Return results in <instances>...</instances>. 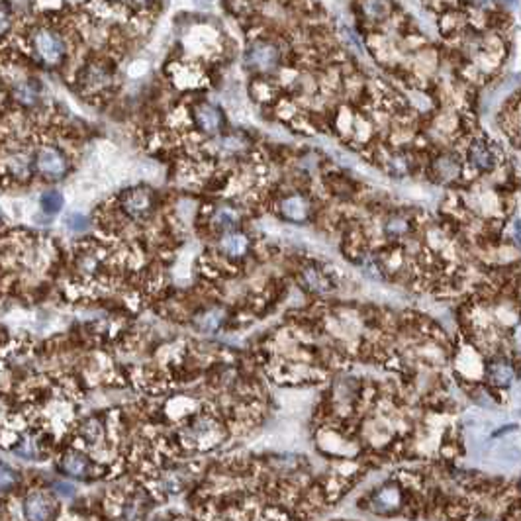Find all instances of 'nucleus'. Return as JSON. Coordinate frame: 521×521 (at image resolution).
Instances as JSON below:
<instances>
[{
  "mask_svg": "<svg viewBox=\"0 0 521 521\" xmlns=\"http://www.w3.org/2000/svg\"><path fill=\"white\" fill-rule=\"evenodd\" d=\"M196 124L204 134H218L223 126V116L221 112L212 104H202L196 108Z\"/></svg>",
  "mask_w": 521,
  "mask_h": 521,
  "instance_id": "nucleus-5",
  "label": "nucleus"
},
{
  "mask_svg": "<svg viewBox=\"0 0 521 521\" xmlns=\"http://www.w3.org/2000/svg\"><path fill=\"white\" fill-rule=\"evenodd\" d=\"M372 504L377 512H388V510H398L400 505V490L396 486H384L372 496Z\"/></svg>",
  "mask_w": 521,
  "mask_h": 521,
  "instance_id": "nucleus-8",
  "label": "nucleus"
},
{
  "mask_svg": "<svg viewBox=\"0 0 521 521\" xmlns=\"http://www.w3.org/2000/svg\"><path fill=\"white\" fill-rule=\"evenodd\" d=\"M364 9H367V12L371 16L382 18L388 12V9H390V2L388 0H367Z\"/></svg>",
  "mask_w": 521,
  "mask_h": 521,
  "instance_id": "nucleus-19",
  "label": "nucleus"
},
{
  "mask_svg": "<svg viewBox=\"0 0 521 521\" xmlns=\"http://www.w3.org/2000/svg\"><path fill=\"white\" fill-rule=\"evenodd\" d=\"M63 466L65 470L73 476H85L88 470V458L79 455V453H69L63 458Z\"/></svg>",
  "mask_w": 521,
  "mask_h": 521,
  "instance_id": "nucleus-13",
  "label": "nucleus"
},
{
  "mask_svg": "<svg viewBox=\"0 0 521 521\" xmlns=\"http://www.w3.org/2000/svg\"><path fill=\"white\" fill-rule=\"evenodd\" d=\"M277 49L270 48V46H257V48L251 49V53H249V63H253L255 67H260V69H265V67H270V65L277 63Z\"/></svg>",
  "mask_w": 521,
  "mask_h": 521,
  "instance_id": "nucleus-12",
  "label": "nucleus"
},
{
  "mask_svg": "<svg viewBox=\"0 0 521 521\" xmlns=\"http://www.w3.org/2000/svg\"><path fill=\"white\" fill-rule=\"evenodd\" d=\"M135 2H145V0H135Z\"/></svg>",
  "mask_w": 521,
  "mask_h": 521,
  "instance_id": "nucleus-24",
  "label": "nucleus"
},
{
  "mask_svg": "<svg viewBox=\"0 0 521 521\" xmlns=\"http://www.w3.org/2000/svg\"><path fill=\"white\" fill-rule=\"evenodd\" d=\"M41 208H43L48 214H57L61 208H63V196H61L59 192H56V190L46 192V194L41 196Z\"/></svg>",
  "mask_w": 521,
  "mask_h": 521,
  "instance_id": "nucleus-16",
  "label": "nucleus"
},
{
  "mask_svg": "<svg viewBox=\"0 0 521 521\" xmlns=\"http://www.w3.org/2000/svg\"><path fill=\"white\" fill-rule=\"evenodd\" d=\"M237 218H239V216H237V212L233 208L223 206V208H220V210L216 212V216H214V223H216L220 229H223V231H231V229H236Z\"/></svg>",
  "mask_w": 521,
  "mask_h": 521,
  "instance_id": "nucleus-14",
  "label": "nucleus"
},
{
  "mask_svg": "<svg viewBox=\"0 0 521 521\" xmlns=\"http://www.w3.org/2000/svg\"><path fill=\"white\" fill-rule=\"evenodd\" d=\"M145 69H147V65L143 63V61H137V63H134V67L130 69V75H142Z\"/></svg>",
  "mask_w": 521,
  "mask_h": 521,
  "instance_id": "nucleus-22",
  "label": "nucleus"
},
{
  "mask_svg": "<svg viewBox=\"0 0 521 521\" xmlns=\"http://www.w3.org/2000/svg\"><path fill=\"white\" fill-rule=\"evenodd\" d=\"M458 174H461V163H458V159L445 155V157H441L435 163V177L441 182L453 181V179H457Z\"/></svg>",
  "mask_w": 521,
  "mask_h": 521,
  "instance_id": "nucleus-11",
  "label": "nucleus"
},
{
  "mask_svg": "<svg viewBox=\"0 0 521 521\" xmlns=\"http://www.w3.org/2000/svg\"><path fill=\"white\" fill-rule=\"evenodd\" d=\"M384 231H386V236H390V237L404 236V233L408 231V221L404 220V218H400V216H396V218H392V220L386 221Z\"/></svg>",
  "mask_w": 521,
  "mask_h": 521,
  "instance_id": "nucleus-17",
  "label": "nucleus"
},
{
  "mask_svg": "<svg viewBox=\"0 0 521 521\" xmlns=\"http://www.w3.org/2000/svg\"><path fill=\"white\" fill-rule=\"evenodd\" d=\"M53 500L43 494V492H33L28 496L26 500V515L30 520H48V517H53Z\"/></svg>",
  "mask_w": 521,
  "mask_h": 521,
  "instance_id": "nucleus-4",
  "label": "nucleus"
},
{
  "mask_svg": "<svg viewBox=\"0 0 521 521\" xmlns=\"http://www.w3.org/2000/svg\"><path fill=\"white\" fill-rule=\"evenodd\" d=\"M33 43H36V49L43 61L48 63H59L61 57L65 53V46L63 40L57 36V33L49 32V30H40V32L33 36Z\"/></svg>",
  "mask_w": 521,
  "mask_h": 521,
  "instance_id": "nucleus-1",
  "label": "nucleus"
},
{
  "mask_svg": "<svg viewBox=\"0 0 521 521\" xmlns=\"http://www.w3.org/2000/svg\"><path fill=\"white\" fill-rule=\"evenodd\" d=\"M40 4L41 6H53V4H57V0H40Z\"/></svg>",
  "mask_w": 521,
  "mask_h": 521,
  "instance_id": "nucleus-23",
  "label": "nucleus"
},
{
  "mask_svg": "<svg viewBox=\"0 0 521 521\" xmlns=\"http://www.w3.org/2000/svg\"><path fill=\"white\" fill-rule=\"evenodd\" d=\"M16 473L6 466L4 463H0V492H4V490H10L14 484H16Z\"/></svg>",
  "mask_w": 521,
  "mask_h": 521,
  "instance_id": "nucleus-18",
  "label": "nucleus"
},
{
  "mask_svg": "<svg viewBox=\"0 0 521 521\" xmlns=\"http://www.w3.org/2000/svg\"><path fill=\"white\" fill-rule=\"evenodd\" d=\"M122 208L132 218H145L151 208H153V194L147 189H142V186L127 190L126 194L122 196Z\"/></svg>",
  "mask_w": 521,
  "mask_h": 521,
  "instance_id": "nucleus-2",
  "label": "nucleus"
},
{
  "mask_svg": "<svg viewBox=\"0 0 521 521\" xmlns=\"http://www.w3.org/2000/svg\"><path fill=\"white\" fill-rule=\"evenodd\" d=\"M468 161L470 165L476 167L478 171H492L496 167V157H494V151L490 149L486 143L474 142L468 147Z\"/></svg>",
  "mask_w": 521,
  "mask_h": 521,
  "instance_id": "nucleus-6",
  "label": "nucleus"
},
{
  "mask_svg": "<svg viewBox=\"0 0 521 521\" xmlns=\"http://www.w3.org/2000/svg\"><path fill=\"white\" fill-rule=\"evenodd\" d=\"M304 280H306V285L312 288V290H317V293H327L330 290V280L325 277L322 270L317 269H310L304 273Z\"/></svg>",
  "mask_w": 521,
  "mask_h": 521,
  "instance_id": "nucleus-15",
  "label": "nucleus"
},
{
  "mask_svg": "<svg viewBox=\"0 0 521 521\" xmlns=\"http://www.w3.org/2000/svg\"><path fill=\"white\" fill-rule=\"evenodd\" d=\"M280 208H283V214H285L286 220L296 221V223H300V221L306 220L310 214V206L304 196L286 198Z\"/></svg>",
  "mask_w": 521,
  "mask_h": 521,
  "instance_id": "nucleus-7",
  "label": "nucleus"
},
{
  "mask_svg": "<svg viewBox=\"0 0 521 521\" xmlns=\"http://www.w3.org/2000/svg\"><path fill=\"white\" fill-rule=\"evenodd\" d=\"M67 226L71 229H85L87 228V218L83 214H71L67 218Z\"/></svg>",
  "mask_w": 521,
  "mask_h": 521,
  "instance_id": "nucleus-20",
  "label": "nucleus"
},
{
  "mask_svg": "<svg viewBox=\"0 0 521 521\" xmlns=\"http://www.w3.org/2000/svg\"><path fill=\"white\" fill-rule=\"evenodd\" d=\"M9 26H10L9 14H6V12H4L2 9H0V33L6 32V30H9Z\"/></svg>",
  "mask_w": 521,
  "mask_h": 521,
  "instance_id": "nucleus-21",
  "label": "nucleus"
},
{
  "mask_svg": "<svg viewBox=\"0 0 521 521\" xmlns=\"http://www.w3.org/2000/svg\"><path fill=\"white\" fill-rule=\"evenodd\" d=\"M488 379L496 386H510L513 380V367L507 361H494L488 367Z\"/></svg>",
  "mask_w": 521,
  "mask_h": 521,
  "instance_id": "nucleus-10",
  "label": "nucleus"
},
{
  "mask_svg": "<svg viewBox=\"0 0 521 521\" xmlns=\"http://www.w3.org/2000/svg\"><path fill=\"white\" fill-rule=\"evenodd\" d=\"M221 251L229 255V257H241L245 255V251L249 249V241H247V237L241 236V233H237V231H228L223 239H221Z\"/></svg>",
  "mask_w": 521,
  "mask_h": 521,
  "instance_id": "nucleus-9",
  "label": "nucleus"
},
{
  "mask_svg": "<svg viewBox=\"0 0 521 521\" xmlns=\"http://www.w3.org/2000/svg\"><path fill=\"white\" fill-rule=\"evenodd\" d=\"M36 165H38L41 173L48 174L51 179H59L67 171V163H65L61 151L53 149V147H43L38 153V157H36Z\"/></svg>",
  "mask_w": 521,
  "mask_h": 521,
  "instance_id": "nucleus-3",
  "label": "nucleus"
}]
</instances>
